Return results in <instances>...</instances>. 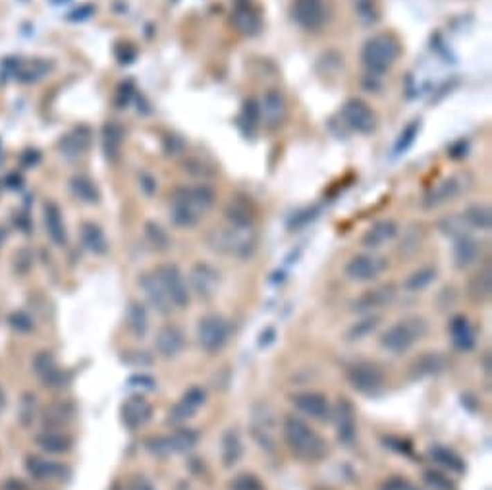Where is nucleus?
Wrapping results in <instances>:
<instances>
[{"label":"nucleus","mask_w":492,"mask_h":490,"mask_svg":"<svg viewBox=\"0 0 492 490\" xmlns=\"http://www.w3.org/2000/svg\"><path fill=\"white\" fill-rule=\"evenodd\" d=\"M332 421L336 425V435L342 444H351L358 435V415L348 398H340L336 408H332Z\"/></svg>","instance_id":"16"},{"label":"nucleus","mask_w":492,"mask_h":490,"mask_svg":"<svg viewBox=\"0 0 492 490\" xmlns=\"http://www.w3.org/2000/svg\"><path fill=\"white\" fill-rule=\"evenodd\" d=\"M450 363L444 353L440 351H425L423 356H419L410 367L413 378H423V376H437V374L444 373Z\"/></svg>","instance_id":"24"},{"label":"nucleus","mask_w":492,"mask_h":490,"mask_svg":"<svg viewBox=\"0 0 492 490\" xmlns=\"http://www.w3.org/2000/svg\"><path fill=\"white\" fill-rule=\"evenodd\" d=\"M243 455V442L240 432L236 428H228L224 430L222 438H220V460L226 469H230L234 465L240 464Z\"/></svg>","instance_id":"27"},{"label":"nucleus","mask_w":492,"mask_h":490,"mask_svg":"<svg viewBox=\"0 0 492 490\" xmlns=\"http://www.w3.org/2000/svg\"><path fill=\"white\" fill-rule=\"evenodd\" d=\"M427 332H429V324L423 317H405L392 326H388L380 334L378 344L380 348L394 356H402L405 351H410Z\"/></svg>","instance_id":"4"},{"label":"nucleus","mask_w":492,"mask_h":490,"mask_svg":"<svg viewBox=\"0 0 492 490\" xmlns=\"http://www.w3.org/2000/svg\"><path fill=\"white\" fill-rule=\"evenodd\" d=\"M197 411H193L189 405H186L184 401L178 400L170 410H168V415H166V423L168 425H174V427H182L186 421H189L191 417H195Z\"/></svg>","instance_id":"49"},{"label":"nucleus","mask_w":492,"mask_h":490,"mask_svg":"<svg viewBox=\"0 0 492 490\" xmlns=\"http://www.w3.org/2000/svg\"><path fill=\"white\" fill-rule=\"evenodd\" d=\"M355 16H358L365 26H375L380 19V10L376 6L375 0H351Z\"/></svg>","instance_id":"46"},{"label":"nucleus","mask_w":492,"mask_h":490,"mask_svg":"<svg viewBox=\"0 0 492 490\" xmlns=\"http://www.w3.org/2000/svg\"><path fill=\"white\" fill-rule=\"evenodd\" d=\"M43 214H45V228L49 238H51L56 245H66L68 234H66V226H64L60 207L53 203V201H49V203H45Z\"/></svg>","instance_id":"30"},{"label":"nucleus","mask_w":492,"mask_h":490,"mask_svg":"<svg viewBox=\"0 0 492 490\" xmlns=\"http://www.w3.org/2000/svg\"><path fill=\"white\" fill-rule=\"evenodd\" d=\"M437 277H439L437 268L421 267L417 268V270H413L412 274L403 280V290H407V292H412V294L423 292L425 288H429V286L437 280Z\"/></svg>","instance_id":"41"},{"label":"nucleus","mask_w":492,"mask_h":490,"mask_svg":"<svg viewBox=\"0 0 492 490\" xmlns=\"http://www.w3.org/2000/svg\"><path fill=\"white\" fill-rule=\"evenodd\" d=\"M33 371H35L37 376H39V378L43 380V384L49 386V388H56V390H58V388L68 386V383H70V374L58 367V363H56V359H54L51 351L37 353L35 359H33Z\"/></svg>","instance_id":"17"},{"label":"nucleus","mask_w":492,"mask_h":490,"mask_svg":"<svg viewBox=\"0 0 492 490\" xmlns=\"http://www.w3.org/2000/svg\"><path fill=\"white\" fill-rule=\"evenodd\" d=\"M419 130H421V122L419 120H413L412 124H407L405 128H403V132L400 134V137H398V141H396V155H402V152H405L410 147H412L413 143H415V137L419 135Z\"/></svg>","instance_id":"50"},{"label":"nucleus","mask_w":492,"mask_h":490,"mask_svg":"<svg viewBox=\"0 0 492 490\" xmlns=\"http://www.w3.org/2000/svg\"><path fill=\"white\" fill-rule=\"evenodd\" d=\"M429 457L434 464L446 469V471L454 473V475H464L466 473V462L464 457L454 452L452 448H448L444 444H432L429 448Z\"/></svg>","instance_id":"26"},{"label":"nucleus","mask_w":492,"mask_h":490,"mask_svg":"<svg viewBox=\"0 0 492 490\" xmlns=\"http://www.w3.org/2000/svg\"><path fill=\"white\" fill-rule=\"evenodd\" d=\"M172 446V454H188L199 442V432L195 428L178 427L172 435H168Z\"/></svg>","instance_id":"40"},{"label":"nucleus","mask_w":492,"mask_h":490,"mask_svg":"<svg viewBox=\"0 0 492 490\" xmlns=\"http://www.w3.org/2000/svg\"><path fill=\"white\" fill-rule=\"evenodd\" d=\"M189 292H195L199 299H211L215 297L220 288V272L213 265L199 261L189 270Z\"/></svg>","instance_id":"14"},{"label":"nucleus","mask_w":492,"mask_h":490,"mask_svg":"<svg viewBox=\"0 0 492 490\" xmlns=\"http://www.w3.org/2000/svg\"><path fill=\"white\" fill-rule=\"evenodd\" d=\"M139 288L147 297V301L151 304V307L161 315H170L176 307L172 304L170 295L166 294L164 286H162L161 278L157 277V272H145L139 278Z\"/></svg>","instance_id":"19"},{"label":"nucleus","mask_w":492,"mask_h":490,"mask_svg":"<svg viewBox=\"0 0 492 490\" xmlns=\"http://www.w3.org/2000/svg\"><path fill=\"white\" fill-rule=\"evenodd\" d=\"M73 415V410L70 403H56L51 410L46 411V421H51L53 425H64L66 421Z\"/></svg>","instance_id":"53"},{"label":"nucleus","mask_w":492,"mask_h":490,"mask_svg":"<svg viewBox=\"0 0 492 490\" xmlns=\"http://www.w3.org/2000/svg\"><path fill=\"white\" fill-rule=\"evenodd\" d=\"M124 128L118 122H107L103 128V149L105 155L110 161H116L122 152V145H124Z\"/></svg>","instance_id":"33"},{"label":"nucleus","mask_w":492,"mask_h":490,"mask_svg":"<svg viewBox=\"0 0 492 490\" xmlns=\"http://www.w3.org/2000/svg\"><path fill=\"white\" fill-rule=\"evenodd\" d=\"M145 238H147V241L151 243L152 250H157V251L170 250V245H172L170 234L166 232L161 224L155 222V220L145 222Z\"/></svg>","instance_id":"43"},{"label":"nucleus","mask_w":492,"mask_h":490,"mask_svg":"<svg viewBox=\"0 0 492 490\" xmlns=\"http://www.w3.org/2000/svg\"><path fill=\"white\" fill-rule=\"evenodd\" d=\"M19 417L24 425H29L33 417H35V396L33 394H26L21 400V408H19Z\"/></svg>","instance_id":"56"},{"label":"nucleus","mask_w":492,"mask_h":490,"mask_svg":"<svg viewBox=\"0 0 492 490\" xmlns=\"http://www.w3.org/2000/svg\"><path fill=\"white\" fill-rule=\"evenodd\" d=\"M70 187H72V193L78 199H81L83 203H97L98 201V189L97 186L85 176H73L70 180Z\"/></svg>","instance_id":"44"},{"label":"nucleus","mask_w":492,"mask_h":490,"mask_svg":"<svg viewBox=\"0 0 492 490\" xmlns=\"http://www.w3.org/2000/svg\"><path fill=\"white\" fill-rule=\"evenodd\" d=\"M230 490H267L265 484L261 482V479L253 473H242L238 475L232 482V489Z\"/></svg>","instance_id":"52"},{"label":"nucleus","mask_w":492,"mask_h":490,"mask_svg":"<svg viewBox=\"0 0 492 490\" xmlns=\"http://www.w3.org/2000/svg\"><path fill=\"white\" fill-rule=\"evenodd\" d=\"M402 54L400 41L390 33H378L365 41L361 49V62L373 76L390 70Z\"/></svg>","instance_id":"5"},{"label":"nucleus","mask_w":492,"mask_h":490,"mask_svg":"<svg viewBox=\"0 0 492 490\" xmlns=\"http://www.w3.org/2000/svg\"><path fill=\"white\" fill-rule=\"evenodd\" d=\"M383 490H419L417 487H413L412 482L405 481L403 477H390L388 481H385Z\"/></svg>","instance_id":"61"},{"label":"nucleus","mask_w":492,"mask_h":490,"mask_svg":"<svg viewBox=\"0 0 492 490\" xmlns=\"http://www.w3.org/2000/svg\"><path fill=\"white\" fill-rule=\"evenodd\" d=\"M292 18L305 31H319L328 21V6L324 0H294Z\"/></svg>","instance_id":"12"},{"label":"nucleus","mask_w":492,"mask_h":490,"mask_svg":"<svg viewBox=\"0 0 492 490\" xmlns=\"http://www.w3.org/2000/svg\"><path fill=\"white\" fill-rule=\"evenodd\" d=\"M440 230H442L444 236L452 238L454 241L464 238V236H471V226L467 224L464 214H450L446 218H442Z\"/></svg>","instance_id":"42"},{"label":"nucleus","mask_w":492,"mask_h":490,"mask_svg":"<svg viewBox=\"0 0 492 490\" xmlns=\"http://www.w3.org/2000/svg\"><path fill=\"white\" fill-rule=\"evenodd\" d=\"M179 400L186 405H189L193 411H199L207 403V390L203 386H189L186 392L182 394Z\"/></svg>","instance_id":"51"},{"label":"nucleus","mask_w":492,"mask_h":490,"mask_svg":"<svg viewBox=\"0 0 492 490\" xmlns=\"http://www.w3.org/2000/svg\"><path fill=\"white\" fill-rule=\"evenodd\" d=\"M216 193L209 184L179 186L170 203V220L178 228H193L213 207Z\"/></svg>","instance_id":"1"},{"label":"nucleus","mask_w":492,"mask_h":490,"mask_svg":"<svg viewBox=\"0 0 492 490\" xmlns=\"http://www.w3.org/2000/svg\"><path fill=\"white\" fill-rule=\"evenodd\" d=\"M62 151L64 155H81L87 147V137L83 135H66L62 139Z\"/></svg>","instance_id":"55"},{"label":"nucleus","mask_w":492,"mask_h":490,"mask_svg":"<svg viewBox=\"0 0 492 490\" xmlns=\"http://www.w3.org/2000/svg\"><path fill=\"white\" fill-rule=\"evenodd\" d=\"M10 324L18 330V332H29V330H33V326H35L33 319L24 311L12 313V315H10Z\"/></svg>","instance_id":"57"},{"label":"nucleus","mask_w":492,"mask_h":490,"mask_svg":"<svg viewBox=\"0 0 492 490\" xmlns=\"http://www.w3.org/2000/svg\"><path fill=\"white\" fill-rule=\"evenodd\" d=\"M282 437L290 452L307 464H317L328 455V442L299 415H286L282 421Z\"/></svg>","instance_id":"2"},{"label":"nucleus","mask_w":492,"mask_h":490,"mask_svg":"<svg viewBox=\"0 0 492 490\" xmlns=\"http://www.w3.org/2000/svg\"><path fill=\"white\" fill-rule=\"evenodd\" d=\"M276 417L274 411L270 410L267 403H259L253 408L251 415V435L257 440V444L265 452H274L276 450Z\"/></svg>","instance_id":"9"},{"label":"nucleus","mask_w":492,"mask_h":490,"mask_svg":"<svg viewBox=\"0 0 492 490\" xmlns=\"http://www.w3.org/2000/svg\"><path fill=\"white\" fill-rule=\"evenodd\" d=\"M346 376L351 388L359 394H376L385 386V373L373 361H355L346 369Z\"/></svg>","instance_id":"8"},{"label":"nucleus","mask_w":492,"mask_h":490,"mask_svg":"<svg viewBox=\"0 0 492 490\" xmlns=\"http://www.w3.org/2000/svg\"><path fill=\"white\" fill-rule=\"evenodd\" d=\"M450 338L457 351H471L477 344V336L466 315H456L450 322Z\"/></svg>","instance_id":"25"},{"label":"nucleus","mask_w":492,"mask_h":490,"mask_svg":"<svg viewBox=\"0 0 492 490\" xmlns=\"http://www.w3.org/2000/svg\"><path fill=\"white\" fill-rule=\"evenodd\" d=\"M423 481L429 484V489L432 490H456V482L448 477L446 473L439 471V469H427L423 471Z\"/></svg>","instance_id":"47"},{"label":"nucleus","mask_w":492,"mask_h":490,"mask_svg":"<svg viewBox=\"0 0 492 490\" xmlns=\"http://www.w3.org/2000/svg\"><path fill=\"white\" fill-rule=\"evenodd\" d=\"M479 253H481V245L471 236H464V238L454 241L452 257H454V265L457 268H462V270L475 265L477 259H479Z\"/></svg>","instance_id":"28"},{"label":"nucleus","mask_w":492,"mask_h":490,"mask_svg":"<svg viewBox=\"0 0 492 490\" xmlns=\"http://www.w3.org/2000/svg\"><path fill=\"white\" fill-rule=\"evenodd\" d=\"M164 141L170 143V147H166V152H168V155H178V152L184 149V141L179 139L178 135H168Z\"/></svg>","instance_id":"64"},{"label":"nucleus","mask_w":492,"mask_h":490,"mask_svg":"<svg viewBox=\"0 0 492 490\" xmlns=\"http://www.w3.org/2000/svg\"><path fill=\"white\" fill-rule=\"evenodd\" d=\"M243 114L249 120V124H257L259 122V107H257V103L255 100H247L245 107H243Z\"/></svg>","instance_id":"63"},{"label":"nucleus","mask_w":492,"mask_h":490,"mask_svg":"<svg viewBox=\"0 0 492 490\" xmlns=\"http://www.w3.org/2000/svg\"><path fill=\"white\" fill-rule=\"evenodd\" d=\"M253 213H255L253 205L245 197H232L224 209L226 220L234 226H253V216H255Z\"/></svg>","instance_id":"31"},{"label":"nucleus","mask_w":492,"mask_h":490,"mask_svg":"<svg viewBox=\"0 0 492 490\" xmlns=\"http://www.w3.org/2000/svg\"><path fill=\"white\" fill-rule=\"evenodd\" d=\"M51 70V66L46 62H41V60H35V62H29L26 64L24 68H21V71H19V78L26 81H31V80H39V78H43L46 71Z\"/></svg>","instance_id":"54"},{"label":"nucleus","mask_w":492,"mask_h":490,"mask_svg":"<svg viewBox=\"0 0 492 490\" xmlns=\"http://www.w3.org/2000/svg\"><path fill=\"white\" fill-rule=\"evenodd\" d=\"M257 107H259V122L267 128H278L286 118V98L278 89L265 91Z\"/></svg>","instance_id":"20"},{"label":"nucleus","mask_w":492,"mask_h":490,"mask_svg":"<svg viewBox=\"0 0 492 490\" xmlns=\"http://www.w3.org/2000/svg\"><path fill=\"white\" fill-rule=\"evenodd\" d=\"M232 336V326L230 321L218 315V313H209L201 317L197 324V344L199 348L207 353H218L226 348Z\"/></svg>","instance_id":"6"},{"label":"nucleus","mask_w":492,"mask_h":490,"mask_svg":"<svg viewBox=\"0 0 492 490\" xmlns=\"http://www.w3.org/2000/svg\"><path fill=\"white\" fill-rule=\"evenodd\" d=\"M120 415H122V423L130 430H137V428L145 427L149 421L152 419V405L151 401L147 400L141 394H134L122 403L120 408Z\"/></svg>","instance_id":"18"},{"label":"nucleus","mask_w":492,"mask_h":490,"mask_svg":"<svg viewBox=\"0 0 492 490\" xmlns=\"http://www.w3.org/2000/svg\"><path fill=\"white\" fill-rule=\"evenodd\" d=\"M137 180H139V187H141V191H143L145 195H155L157 193V189H159V182H157V178L152 176L151 172H139V176H137Z\"/></svg>","instance_id":"59"},{"label":"nucleus","mask_w":492,"mask_h":490,"mask_svg":"<svg viewBox=\"0 0 492 490\" xmlns=\"http://www.w3.org/2000/svg\"><path fill=\"white\" fill-rule=\"evenodd\" d=\"M342 120L358 134H373L376 130V114L361 98H349L342 107Z\"/></svg>","instance_id":"13"},{"label":"nucleus","mask_w":492,"mask_h":490,"mask_svg":"<svg viewBox=\"0 0 492 490\" xmlns=\"http://www.w3.org/2000/svg\"><path fill=\"white\" fill-rule=\"evenodd\" d=\"M386 267L388 261L385 257H378L375 253H359L349 259L344 270L351 282H373L378 277H383Z\"/></svg>","instance_id":"11"},{"label":"nucleus","mask_w":492,"mask_h":490,"mask_svg":"<svg viewBox=\"0 0 492 490\" xmlns=\"http://www.w3.org/2000/svg\"><path fill=\"white\" fill-rule=\"evenodd\" d=\"M209 247L220 255L236 259H247L253 255V251L257 247V232L253 230V226H220L213 228L211 234L207 236Z\"/></svg>","instance_id":"3"},{"label":"nucleus","mask_w":492,"mask_h":490,"mask_svg":"<svg viewBox=\"0 0 492 490\" xmlns=\"http://www.w3.org/2000/svg\"><path fill=\"white\" fill-rule=\"evenodd\" d=\"M380 326V317L376 313H369L363 319L355 321L348 330H346V340L348 342H361L367 336H371L376 329Z\"/></svg>","instance_id":"39"},{"label":"nucleus","mask_w":492,"mask_h":490,"mask_svg":"<svg viewBox=\"0 0 492 490\" xmlns=\"http://www.w3.org/2000/svg\"><path fill=\"white\" fill-rule=\"evenodd\" d=\"M292 405L299 413H304L307 417H311L315 421H321V423H326V421L332 419V405L328 398L321 392H299L294 394L292 398Z\"/></svg>","instance_id":"15"},{"label":"nucleus","mask_w":492,"mask_h":490,"mask_svg":"<svg viewBox=\"0 0 492 490\" xmlns=\"http://www.w3.org/2000/svg\"><path fill=\"white\" fill-rule=\"evenodd\" d=\"M155 348L164 359L178 357L186 348V334L178 324H162L155 334Z\"/></svg>","instance_id":"21"},{"label":"nucleus","mask_w":492,"mask_h":490,"mask_svg":"<svg viewBox=\"0 0 492 490\" xmlns=\"http://www.w3.org/2000/svg\"><path fill=\"white\" fill-rule=\"evenodd\" d=\"M35 442L43 452H49V454H66L72 450V438L66 437L64 432L54 430V428L39 432L35 437Z\"/></svg>","instance_id":"32"},{"label":"nucleus","mask_w":492,"mask_h":490,"mask_svg":"<svg viewBox=\"0 0 492 490\" xmlns=\"http://www.w3.org/2000/svg\"><path fill=\"white\" fill-rule=\"evenodd\" d=\"M128 384L134 388H141V390H155V386H157L155 378L149 374H134V376H130Z\"/></svg>","instance_id":"60"},{"label":"nucleus","mask_w":492,"mask_h":490,"mask_svg":"<svg viewBox=\"0 0 492 490\" xmlns=\"http://www.w3.org/2000/svg\"><path fill=\"white\" fill-rule=\"evenodd\" d=\"M145 450L155 457H168V455H172L170 438H168V435L149 437L145 440Z\"/></svg>","instance_id":"48"},{"label":"nucleus","mask_w":492,"mask_h":490,"mask_svg":"<svg viewBox=\"0 0 492 490\" xmlns=\"http://www.w3.org/2000/svg\"><path fill=\"white\" fill-rule=\"evenodd\" d=\"M81 241L95 255H103L108 250V241L105 238V232L95 222L81 224Z\"/></svg>","instance_id":"36"},{"label":"nucleus","mask_w":492,"mask_h":490,"mask_svg":"<svg viewBox=\"0 0 492 490\" xmlns=\"http://www.w3.org/2000/svg\"><path fill=\"white\" fill-rule=\"evenodd\" d=\"M469 182H471V178L466 172H456L452 176L442 178L434 186L429 187V191L421 199V207L425 211H432V209H439L448 201H454L469 187Z\"/></svg>","instance_id":"7"},{"label":"nucleus","mask_w":492,"mask_h":490,"mask_svg":"<svg viewBox=\"0 0 492 490\" xmlns=\"http://www.w3.org/2000/svg\"><path fill=\"white\" fill-rule=\"evenodd\" d=\"M125 490H157L152 487V482L145 477V475H134L128 484H125Z\"/></svg>","instance_id":"62"},{"label":"nucleus","mask_w":492,"mask_h":490,"mask_svg":"<svg viewBox=\"0 0 492 490\" xmlns=\"http://www.w3.org/2000/svg\"><path fill=\"white\" fill-rule=\"evenodd\" d=\"M234 26L238 27V31H242L243 35H257L261 31V18L255 10H251L245 4H240L238 8L234 10L232 14Z\"/></svg>","instance_id":"35"},{"label":"nucleus","mask_w":492,"mask_h":490,"mask_svg":"<svg viewBox=\"0 0 492 490\" xmlns=\"http://www.w3.org/2000/svg\"><path fill=\"white\" fill-rule=\"evenodd\" d=\"M383 442H385V446L388 448V450H394V452H398V454L402 455H412L413 452L412 444H410L407 440H403V438L385 437L383 438Z\"/></svg>","instance_id":"58"},{"label":"nucleus","mask_w":492,"mask_h":490,"mask_svg":"<svg viewBox=\"0 0 492 490\" xmlns=\"http://www.w3.org/2000/svg\"><path fill=\"white\" fill-rule=\"evenodd\" d=\"M125 321H128V329L134 334L135 338H143L149 330V317H147V309L143 304L139 301H132L128 307V315H125Z\"/></svg>","instance_id":"37"},{"label":"nucleus","mask_w":492,"mask_h":490,"mask_svg":"<svg viewBox=\"0 0 492 490\" xmlns=\"http://www.w3.org/2000/svg\"><path fill=\"white\" fill-rule=\"evenodd\" d=\"M394 297H396V288L392 284L378 286V288L367 290L365 294L359 295L351 304V311L369 315V313H375L376 309H383L386 305L392 304Z\"/></svg>","instance_id":"22"},{"label":"nucleus","mask_w":492,"mask_h":490,"mask_svg":"<svg viewBox=\"0 0 492 490\" xmlns=\"http://www.w3.org/2000/svg\"><path fill=\"white\" fill-rule=\"evenodd\" d=\"M155 272H157V277L161 278L162 286H164L166 294L170 295L174 307L176 309H186L191 301V292H189L188 280L182 274L178 265L166 263V265H161Z\"/></svg>","instance_id":"10"},{"label":"nucleus","mask_w":492,"mask_h":490,"mask_svg":"<svg viewBox=\"0 0 492 490\" xmlns=\"http://www.w3.org/2000/svg\"><path fill=\"white\" fill-rule=\"evenodd\" d=\"M464 218L467 220V224L471 226V230H481V232H489L492 226V211L489 205L483 203H475L469 205L464 211Z\"/></svg>","instance_id":"38"},{"label":"nucleus","mask_w":492,"mask_h":490,"mask_svg":"<svg viewBox=\"0 0 492 490\" xmlns=\"http://www.w3.org/2000/svg\"><path fill=\"white\" fill-rule=\"evenodd\" d=\"M398 224L394 222L392 218H383V220H376L369 226L363 238H361V243L367 247V250H378L383 247L386 243H390L392 240H396L398 236Z\"/></svg>","instance_id":"23"},{"label":"nucleus","mask_w":492,"mask_h":490,"mask_svg":"<svg viewBox=\"0 0 492 490\" xmlns=\"http://www.w3.org/2000/svg\"><path fill=\"white\" fill-rule=\"evenodd\" d=\"M492 294V272L491 268H484L481 272H477L469 278L467 284V295L473 299L475 304H484L489 301Z\"/></svg>","instance_id":"34"},{"label":"nucleus","mask_w":492,"mask_h":490,"mask_svg":"<svg viewBox=\"0 0 492 490\" xmlns=\"http://www.w3.org/2000/svg\"><path fill=\"white\" fill-rule=\"evenodd\" d=\"M26 469L37 481H54V479H62L66 475L64 465L51 460H43V457H29L26 462Z\"/></svg>","instance_id":"29"},{"label":"nucleus","mask_w":492,"mask_h":490,"mask_svg":"<svg viewBox=\"0 0 492 490\" xmlns=\"http://www.w3.org/2000/svg\"><path fill=\"white\" fill-rule=\"evenodd\" d=\"M421 241H423V228L415 224V226H412L410 230H405V234H403L402 241L398 245V253L403 255V257H412V255H415L419 251Z\"/></svg>","instance_id":"45"}]
</instances>
